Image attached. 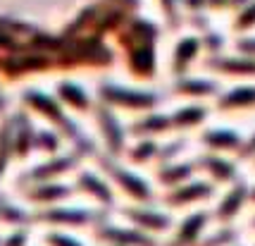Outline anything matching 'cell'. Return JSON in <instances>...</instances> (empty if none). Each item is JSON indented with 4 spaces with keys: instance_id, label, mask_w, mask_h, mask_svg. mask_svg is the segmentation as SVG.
I'll use <instances>...</instances> for the list:
<instances>
[{
    "instance_id": "2e32d148",
    "label": "cell",
    "mask_w": 255,
    "mask_h": 246,
    "mask_svg": "<svg viewBox=\"0 0 255 246\" xmlns=\"http://www.w3.org/2000/svg\"><path fill=\"white\" fill-rule=\"evenodd\" d=\"M29 242V235H26V230H14L10 237H5L0 246H26Z\"/></svg>"
},
{
    "instance_id": "7a4b0ae2",
    "label": "cell",
    "mask_w": 255,
    "mask_h": 246,
    "mask_svg": "<svg viewBox=\"0 0 255 246\" xmlns=\"http://www.w3.org/2000/svg\"><path fill=\"white\" fill-rule=\"evenodd\" d=\"M79 163V156L77 153H69V156H53L48 158L45 163L36 165L31 172H26V179L29 184H41V182H53L55 177L65 175L69 170H74Z\"/></svg>"
},
{
    "instance_id": "9a60e30c",
    "label": "cell",
    "mask_w": 255,
    "mask_h": 246,
    "mask_svg": "<svg viewBox=\"0 0 255 246\" xmlns=\"http://www.w3.org/2000/svg\"><path fill=\"white\" fill-rule=\"evenodd\" d=\"M131 218L133 220H138L141 225H153V227H165L167 225V220L165 218H155V213H143V211H133L131 213Z\"/></svg>"
},
{
    "instance_id": "3957f363",
    "label": "cell",
    "mask_w": 255,
    "mask_h": 246,
    "mask_svg": "<svg viewBox=\"0 0 255 246\" xmlns=\"http://www.w3.org/2000/svg\"><path fill=\"white\" fill-rule=\"evenodd\" d=\"M93 220H100V215H93L81 208H45V211L33 215V223H50V225H67V227H77V225H89Z\"/></svg>"
},
{
    "instance_id": "8fae6325",
    "label": "cell",
    "mask_w": 255,
    "mask_h": 246,
    "mask_svg": "<svg viewBox=\"0 0 255 246\" xmlns=\"http://www.w3.org/2000/svg\"><path fill=\"white\" fill-rule=\"evenodd\" d=\"M112 175H115V179H117L122 187H127V191H129V194H133L136 199H148V196H150V194H148V187H145L141 179L133 177V175L122 172V170H112Z\"/></svg>"
},
{
    "instance_id": "5b68a950",
    "label": "cell",
    "mask_w": 255,
    "mask_h": 246,
    "mask_svg": "<svg viewBox=\"0 0 255 246\" xmlns=\"http://www.w3.org/2000/svg\"><path fill=\"white\" fill-rule=\"evenodd\" d=\"M77 191V187H67V184H57V182H41L33 184L31 189H26V199L33 203H57L69 199Z\"/></svg>"
},
{
    "instance_id": "7c38bea8",
    "label": "cell",
    "mask_w": 255,
    "mask_h": 246,
    "mask_svg": "<svg viewBox=\"0 0 255 246\" xmlns=\"http://www.w3.org/2000/svg\"><path fill=\"white\" fill-rule=\"evenodd\" d=\"M12 156V122H2L0 127V175L5 172L7 158Z\"/></svg>"
},
{
    "instance_id": "277c9868",
    "label": "cell",
    "mask_w": 255,
    "mask_h": 246,
    "mask_svg": "<svg viewBox=\"0 0 255 246\" xmlns=\"http://www.w3.org/2000/svg\"><path fill=\"white\" fill-rule=\"evenodd\" d=\"M12 122V156L24 160L29 156L33 146H36V132H33V124L29 122V117L24 112H17Z\"/></svg>"
},
{
    "instance_id": "6da1fadb",
    "label": "cell",
    "mask_w": 255,
    "mask_h": 246,
    "mask_svg": "<svg viewBox=\"0 0 255 246\" xmlns=\"http://www.w3.org/2000/svg\"><path fill=\"white\" fill-rule=\"evenodd\" d=\"M26 98V105L29 108H33L36 112H43V115H48L53 122L62 129L67 134V139H72V144H74V148H79V151H91V144L89 141H84L81 139V134H79V127L69 117H67L65 112H62V103L55 101V98H50V96H45V93H36V91H31V93H26L24 96Z\"/></svg>"
},
{
    "instance_id": "8992f818",
    "label": "cell",
    "mask_w": 255,
    "mask_h": 246,
    "mask_svg": "<svg viewBox=\"0 0 255 246\" xmlns=\"http://www.w3.org/2000/svg\"><path fill=\"white\" fill-rule=\"evenodd\" d=\"M98 122H100V129H103L105 141L110 146V151L117 153V151L122 148V129H120V122L115 120V115L105 108V103L98 108Z\"/></svg>"
},
{
    "instance_id": "ba28073f",
    "label": "cell",
    "mask_w": 255,
    "mask_h": 246,
    "mask_svg": "<svg viewBox=\"0 0 255 246\" xmlns=\"http://www.w3.org/2000/svg\"><path fill=\"white\" fill-rule=\"evenodd\" d=\"M103 103H120V105H127V108H148L153 105V98L150 96H143V93H124V91L117 89H103Z\"/></svg>"
},
{
    "instance_id": "4fadbf2b",
    "label": "cell",
    "mask_w": 255,
    "mask_h": 246,
    "mask_svg": "<svg viewBox=\"0 0 255 246\" xmlns=\"http://www.w3.org/2000/svg\"><path fill=\"white\" fill-rule=\"evenodd\" d=\"M60 136L55 132H48V129H41V132H36V146L41 148V151H48V153H57V148H60Z\"/></svg>"
},
{
    "instance_id": "5bb4252c",
    "label": "cell",
    "mask_w": 255,
    "mask_h": 246,
    "mask_svg": "<svg viewBox=\"0 0 255 246\" xmlns=\"http://www.w3.org/2000/svg\"><path fill=\"white\" fill-rule=\"evenodd\" d=\"M45 244L48 246H84L77 237L65 235V232H50V235L45 237Z\"/></svg>"
},
{
    "instance_id": "30bf717a",
    "label": "cell",
    "mask_w": 255,
    "mask_h": 246,
    "mask_svg": "<svg viewBox=\"0 0 255 246\" xmlns=\"http://www.w3.org/2000/svg\"><path fill=\"white\" fill-rule=\"evenodd\" d=\"M60 98H62V105H69V108H74V110H89L91 108V101L89 96L84 93V91L74 86V84H62L60 86Z\"/></svg>"
},
{
    "instance_id": "9c48e42d",
    "label": "cell",
    "mask_w": 255,
    "mask_h": 246,
    "mask_svg": "<svg viewBox=\"0 0 255 246\" xmlns=\"http://www.w3.org/2000/svg\"><path fill=\"white\" fill-rule=\"evenodd\" d=\"M100 239H108L112 244H138V246H150V242L138 232H124V230H115V227H100Z\"/></svg>"
},
{
    "instance_id": "52a82bcc",
    "label": "cell",
    "mask_w": 255,
    "mask_h": 246,
    "mask_svg": "<svg viewBox=\"0 0 255 246\" xmlns=\"http://www.w3.org/2000/svg\"><path fill=\"white\" fill-rule=\"evenodd\" d=\"M77 189L86 191L89 196H93V199H98V201H103V203H112V191L108 189V184H105L98 175H93V172L79 175Z\"/></svg>"
}]
</instances>
